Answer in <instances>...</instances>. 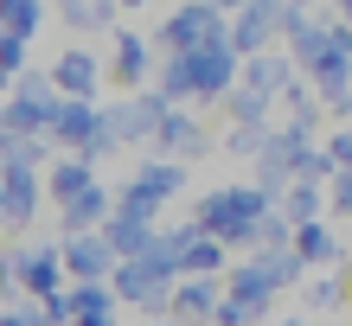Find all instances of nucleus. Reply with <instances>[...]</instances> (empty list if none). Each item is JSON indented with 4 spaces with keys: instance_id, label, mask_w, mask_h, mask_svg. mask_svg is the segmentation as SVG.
Masks as SVG:
<instances>
[{
    "instance_id": "nucleus-1",
    "label": "nucleus",
    "mask_w": 352,
    "mask_h": 326,
    "mask_svg": "<svg viewBox=\"0 0 352 326\" xmlns=\"http://www.w3.org/2000/svg\"><path fill=\"white\" fill-rule=\"evenodd\" d=\"M173 281H179V269H173V262H160V256L148 250V256H135V262H116V275H109V294H116V301H129V307L167 314V294H173Z\"/></svg>"
},
{
    "instance_id": "nucleus-2",
    "label": "nucleus",
    "mask_w": 352,
    "mask_h": 326,
    "mask_svg": "<svg viewBox=\"0 0 352 326\" xmlns=\"http://www.w3.org/2000/svg\"><path fill=\"white\" fill-rule=\"evenodd\" d=\"M224 26H231V19H224L218 7H179L167 26H160V45H167V58H192L205 45H231Z\"/></svg>"
},
{
    "instance_id": "nucleus-3",
    "label": "nucleus",
    "mask_w": 352,
    "mask_h": 326,
    "mask_svg": "<svg viewBox=\"0 0 352 326\" xmlns=\"http://www.w3.org/2000/svg\"><path fill=\"white\" fill-rule=\"evenodd\" d=\"M13 288H26L32 301H52L58 288H65L58 243H26V250H13Z\"/></svg>"
},
{
    "instance_id": "nucleus-4",
    "label": "nucleus",
    "mask_w": 352,
    "mask_h": 326,
    "mask_svg": "<svg viewBox=\"0 0 352 326\" xmlns=\"http://www.w3.org/2000/svg\"><path fill=\"white\" fill-rule=\"evenodd\" d=\"M179 186H186V167H173V160H148V167L116 192V205H135V211H154L160 218V205H167Z\"/></svg>"
},
{
    "instance_id": "nucleus-5",
    "label": "nucleus",
    "mask_w": 352,
    "mask_h": 326,
    "mask_svg": "<svg viewBox=\"0 0 352 326\" xmlns=\"http://www.w3.org/2000/svg\"><path fill=\"white\" fill-rule=\"evenodd\" d=\"M52 77V90H58V103H96V90H102V65L90 51H58V65L45 71Z\"/></svg>"
},
{
    "instance_id": "nucleus-6",
    "label": "nucleus",
    "mask_w": 352,
    "mask_h": 326,
    "mask_svg": "<svg viewBox=\"0 0 352 326\" xmlns=\"http://www.w3.org/2000/svg\"><path fill=\"white\" fill-rule=\"evenodd\" d=\"M218 301H224V281H192V275H179L173 294H167V320H173V326H212Z\"/></svg>"
},
{
    "instance_id": "nucleus-7",
    "label": "nucleus",
    "mask_w": 352,
    "mask_h": 326,
    "mask_svg": "<svg viewBox=\"0 0 352 326\" xmlns=\"http://www.w3.org/2000/svg\"><path fill=\"white\" fill-rule=\"evenodd\" d=\"M58 262H65V275H77V288H96V281L116 275V256L102 237H65L58 243Z\"/></svg>"
},
{
    "instance_id": "nucleus-8",
    "label": "nucleus",
    "mask_w": 352,
    "mask_h": 326,
    "mask_svg": "<svg viewBox=\"0 0 352 326\" xmlns=\"http://www.w3.org/2000/svg\"><path fill=\"white\" fill-rule=\"evenodd\" d=\"M295 84V65H288L282 51H256V58H237V90L263 96V103H276V96Z\"/></svg>"
},
{
    "instance_id": "nucleus-9",
    "label": "nucleus",
    "mask_w": 352,
    "mask_h": 326,
    "mask_svg": "<svg viewBox=\"0 0 352 326\" xmlns=\"http://www.w3.org/2000/svg\"><path fill=\"white\" fill-rule=\"evenodd\" d=\"M282 32V7H243L231 26H224V38H231V51L237 58H256V51H269V38Z\"/></svg>"
},
{
    "instance_id": "nucleus-10",
    "label": "nucleus",
    "mask_w": 352,
    "mask_h": 326,
    "mask_svg": "<svg viewBox=\"0 0 352 326\" xmlns=\"http://www.w3.org/2000/svg\"><path fill=\"white\" fill-rule=\"evenodd\" d=\"M148 71H154V45L141 32H116V51H109V71L102 77H116V90H141Z\"/></svg>"
},
{
    "instance_id": "nucleus-11",
    "label": "nucleus",
    "mask_w": 352,
    "mask_h": 326,
    "mask_svg": "<svg viewBox=\"0 0 352 326\" xmlns=\"http://www.w3.org/2000/svg\"><path fill=\"white\" fill-rule=\"evenodd\" d=\"M109 211H116L109 186H90V192H77L71 205H58V224H65V237H96L102 224H109Z\"/></svg>"
},
{
    "instance_id": "nucleus-12",
    "label": "nucleus",
    "mask_w": 352,
    "mask_h": 326,
    "mask_svg": "<svg viewBox=\"0 0 352 326\" xmlns=\"http://www.w3.org/2000/svg\"><path fill=\"white\" fill-rule=\"evenodd\" d=\"M96 128H102V109H96V103H58V109H52V128H45V141H65L71 154H84Z\"/></svg>"
},
{
    "instance_id": "nucleus-13",
    "label": "nucleus",
    "mask_w": 352,
    "mask_h": 326,
    "mask_svg": "<svg viewBox=\"0 0 352 326\" xmlns=\"http://www.w3.org/2000/svg\"><path fill=\"white\" fill-rule=\"evenodd\" d=\"M38 186H45L52 205H71L77 192L96 186V167H90V160H77V154H65V160H52V167H45V179H38Z\"/></svg>"
},
{
    "instance_id": "nucleus-14",
    "label": "nucleus",
    "mask_w": 352,
    "mask_h": 326,
    "mask_svg": "<svg viewBox=\"0 0 352 326\" xmlns=\"http://www.w3.org/2000/svg\"><path fill=\"white\" fill-rule=\"evenodd\" d=\"M154 148H160V154H167L173 167H179V160L205 154V128H199V121L186 115V109H167V121H160V135H154Z\"/></svg>"
},
{
    "instance_id": "nucleus-15",
    "label": "nucleus",
    "mask_w": 352,
    "mask_h": 326,
    "mask_svg": "<svg viewBox=\"0 0 352 326\" xmlns=\"http://www.w3.org/2000/svg\"><path fill=\"white\" fill-rule=\"evenodd\" d=\"M288 250L301 256V269L307 262H340V237L327 231V224H295V243H288Z\"/></svg>"
},
{
    "instance_id": "nucleus-16",
    "label": "nucleus",
    "mask_w": 352,
    "mask_h": 326,
    "mask_svg": "<svg viewBox=\"0 0 352 326\" xmlns=\"http://www.w3.org/2000/svg\"><path fill=\"white\" fill-rule=\"evenodd\" d=\"M38 19H45L38 0H7V7H0V38H19V45H26L38 32Z\"/></svg>"
},
{
    "instance_id": "nucleus-17",
    "label": "nucleus",
    "mask_w": 352,
    "mask_h": 326,
    "mask_svg": "<svg viewBox=\"0 0 352 326\" xmlns=\"http://www.w3.org/2000/svg\"><path fill=\"white\" fill-rule=\"evenodd\" d=\"M65 26H77V32H96V26H116V7H65Z\"/></svg>"
},
{
    "instance_id": "nucleus-18",
    "label": "nucleus",
    "mask_w": 352,
    "mask_h": 326,
    "mask_svg": "<svg viewBox=\"0 0 352 326\" xmlns=\"http://www.w3.org/2000/svg\"><path fill=\"white\" fill-rule=\"evenodd\" d=\"M340 301H346V281H333V275H320V281H307V307H340Z\"/></svg>"
},
{
    "instance_id": "nucleus-19",
    "label": "nucleus",
    "mask_w": 352,
    "mask_h": 326,
    "mask_svg": "<svg viewBox=\"0 0 352 326\" xmlns=\"http://www.w3.org/2000/svg\"><path fill=\"white\" fill-rule=\"evenodd\" d=\"M19 65H26V45H19V38H0V71L19 77Z\"/></svg>"
},
{
    "instance_id": "nucleus-20",
    "label": "nucleus",
    "mask_w": 352,
    "mask_h": 326,
    "mask_svg": "<svg viewBox=\"0 0 352 326\" xmlns=\"http://www.w3.org/2000/svg\"><path fill=\"white\" fill-rule=\"evenodd\" d=\"M7 96H13V77H7V71H0V103H7Z\"/></svg>"
},
{
    "instance_id": "nucleus-21",
    "label": "nucleus",
    "mask_w": 352,
    "mask_h": 326,
    "mask_svg": "<svg viewBox=\"0 0 352 326\" xmlns=\"http://www.w3.org/2000/svg\"><path fill=\"white\" fill-rule=\"evenodd\" d=\"M0 218H7V186H0Z\"/></svg>"
},
{
    "instance_id": "nucleus-22",
    "label": "nucleus",
    "mask_w": 352,
    "mask_h": 326,
    "mask_svg": "<svg viewBox=\"0 0 352 326\" xmlns=\"http://www.w3.org/2000/svg\"><path fill=\"white\" fill-rule=\"evenodd\" d=\"M282 326H307V320H282Z\"/></svg>"
},
{
    "instance_id": "nucleus-23",
    "label": "nucleus",
    "mask_w": 352,
    "mask_h": 326,
    "mask_svg": "<svg viewBox=\"0 0 352 326\" xmlns=\"http://www.w3.org/2000/svg\"><path fill=\"white\" fill-rule=\"evenodd\" d=\"M346 19H352V7H346Z\"/></svg>"
}]
</instances>
